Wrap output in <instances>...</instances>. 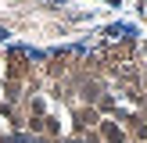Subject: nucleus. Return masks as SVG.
Here are the masks:
<instances>
[{
  "instance_id": "obj_2",
  "label": "nucleus",
  "mask_w": 147,
  "mask_h": 143,
  "mask_svg": "<svg viewBox=\"0 0 147 143\" xmlns=\"http://www.w3.org/2000/svg\"><path fill=\"white\" fill-rule=\"evenodd\" d=\"M0 129H4V125H0Z\"/></svg>"
},
{
  "instance_id": "obj_1",
  "label": "nucleus",
  "mask_w": 147,
  "mask_h": 143,
  "mask_svg": "<svg viewBox=\"0 0 147 143\" xmlns=\"http://www.w3.org/2000/svg\"><path fill=\"white\" fill-rule=\"evenodd\" d=\"M100 136H104L108 143H122V140H126V132H122L115 122H100Z\"/></svg>"
}]
</instances>
